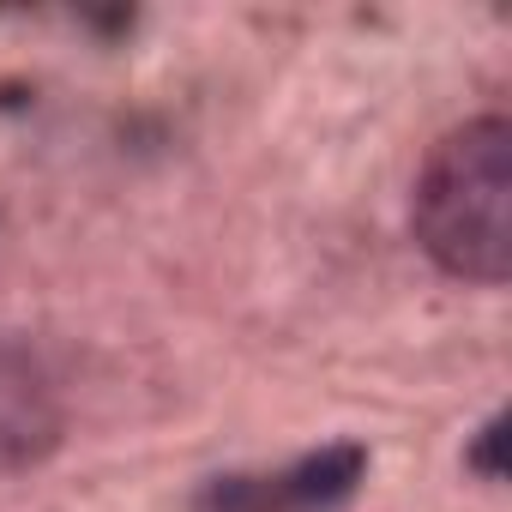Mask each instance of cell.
Segmentation results:
<instances>
[{
	"label": "cell",
	"mask_w": 512,
	"mask_h": 512,
	"mask_svg": "<svg viewBox=\"0 0 512 512\" xmlns=\"http://www.w3.org/2000/svg\"><path fill=\"white\" fill-rule=\"evenodd\" d=\"M410 229L428 260L458 278L500 290L512 278V121L470 115L452 127L416 175Z\"/></svg>",
	"instance_id": "6da1fadb"
},
{
	"label": "cell",
	"mask_w": 512,
	"mask_h": 512,
	"mask_svg": "<svg viewBox=\"0 0 512 512\" xmlns=\"http://www.w3.org/2000/svg\"><path fill=\"white\" fill-rule=\"evenodd\" d=\"M362 446L338 440V446H320L308 458H296L290 470L278 476H223L205 488V512H332L356 494L362 482Z\"/></svg>",
	"instance_id": "7a4b0ae2"
},
{
	"label": "cell",
	"mask_w": 512,
	"mask_h": 512,
	"mask_svg": "<svg viewBox=\"0 0 512 512\" xmlns=\"http://www.w3.org/2000/svg\"><path fill=\"white\" fill-rule=\"evenodd\" d=\"M61 434L55 392L37 368V356L13 338H0V470L37 464Z\"/></svg>",
	"instance_id": "3957f363"
},
{
	"label": "cell",
	"mask_w": 512,
	"mask_h": 512,
	"mask_svg": "<svg viewBox=\"0 0 512 512\" xmlns=\"http://www.w3.org/2000/svg\"><path fill=\"white\" fill-rule=\"evenodd\" d=\"M506 416H488V428L476 434V446H470V470H482L488 482H500L506 476Z\"/></svg>",
	"instance_id": "277c9868"
}]
</instances>
